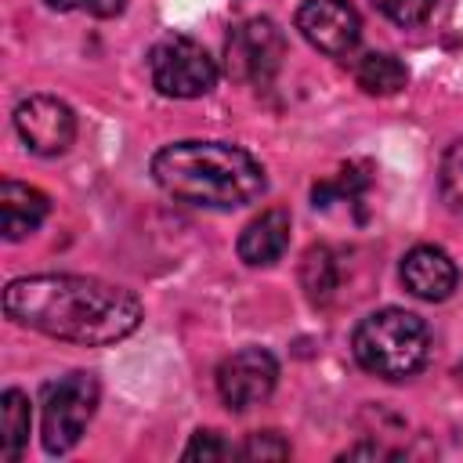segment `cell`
I'll use <instances>...</instances> for the list:
<instances>
[{"mask_svg":"<svg viewBox=\"0 0 463 463\" xmlns=\"http://www.w3.org/2000/svg\"><path fill=\"white\" fill-rule=\"evenodd\" d=\"M51 203L40 188H29L22 181H4L0 184V224H4V239L18 242L29 232H36L47 217Z\"/></svg>","mask_w":463,"mask_h":463,"instance_id":"obj_12","label":"cell"},{"mask_svg":"<svg viewBox=\"0 0 463 463\" xmlns=\"http://www.w3.org/2000/svg\"><path fill=\"white\" fill-rule=\"evenodd\" d=\"M4 311L25 329L83 347L116 344L141 322V300L130 289L87 275L14 279L4 289Z\"/></svg>","mask_w":463,"mask_h":463,"instance_id":"obj_1","label":"cell"},{"mask_svg":"<svg viewBox=\"0 0 463 463\" xmlns=\"http://www.w3.org/2000/svg\"><path fill=\"white\" fill-rule=\"evenodd\" d=\"M391 22H398V25H420V22H427L430 18V11H434V4L438 0H373Z\"/></svg>","mask_w":463,"mask_h":463,"instance_id":"obj_20","label":"cell"},{"mask_svg":"<svg viewBox=\"0 0 463 463\" xmlns=\"http://www.w3.org/2000/svg\"><path fill=\"white\" fill-rule=\"evenodd\" d=\"M181 456H184V459L213 463V459H232V456H239V449H235L232 441H224L217 430H199V434L188 441V449H184Z\"/></svg>","mask_w":463,"mask_h":463,"instance_id":"obj_18","label":"cell"},{"mask_svg":"<svg viewBox=\"0 0 463 463\" xmlns=\"http://www.w3.org/2000/svg\"><path fill=\"white\" fill-rule=\"evenodd\" d=\"M354 80H358V87H362L365 94L391 98V94H398V90L409 83V69H405L394 54H387V51H369V54L358 58Z\"/></svg>","mask_w":463,"mask_h":463,"instance_id":"obj_14","label":"cell"},{"mask_svg":"<svg viewBox=\"0 0 463 463\" xmlns=\"http://www.w3.org/2000/svg\"><path fill=\"white\" fill-rule=\"evenodd\" d=\"M18 137L40 156H61L76 137V116L65 101L51 94H29L14 109Z\"/></svg>","mask_w":463,"mask_h":463,"instance_id":"obj_9","label":"cell"},{"mask_svg":"<svg viewBox=\"0 0 463 463\" xmlns=\"http://www.w3.org/2000/svg\"><path fill=\"white\" fill-rule=\"evenodd\" d=\"M242 459H286L289 456V441L279 434V430H260V434H250L246 445L239 449Z\"/></svg>","mask_w":463,"mask_h":463,"instance_id":"obj_19","label":"cell"},{"mask_svg":"<svg viewBox=\"0 0 463 463\" xmlns=\"http://www.w3.org/2000/svg\"><path fill=\"white\" fill-rule=\"evenodd\" d=\"M152 177L166 195L210 210L246 206L268 184L264 166L228 141H174L152 156Z\"/></svg>","mask_w":463,"mask_h":463,"instance_id":"obj_2","label":"cell"},{"mask_svg":"<svg viewBox=\"0 0 463 463\" xmlns=\"http://www.w3.org/2000/svg\"><path fill=\"white\" fill-rule=\"evenodd\" d=\"M25 445H29V398L11 387L0 398V456H4V463H14Z\"/></svg>","mask_w":463,"mask_h":463,"instance_id":"obj_16","label":"cell"},{"mask_svg":"<svg viewBox=\"0 0 463 463\" xmlns=\"http://www.w3.org/2000/svg\"><path fill=\"white\" fill-rule=\"evenodd\" d=\"M297 29L329 58H347L362 40V18L347 0H304L297 7Z\"/></svg>","mask_w":463,"mask_h":463,"instance_id":"obj_8","label":"cell"},{"mask_svg":"<svg viewBox=\"0 0 463 463\" xmlns=\"http://www.w3.org/2000/svg\"><path fill=\"white\" fill-rule=\"evenodd\" d=\"M300 286L307 293L311 304H329V297L336 293L340 286V264H336V253L329 246H311L300 260Z\"/></svg>","mask_w":463,"mask_h":463,"instance_id":"obj_15","label":"cell"},{"mask_svg":"<svg viewBox=\"0 0 463 463\" xmlns=\"http://www.w3.org/2000/svg\"><path fill=\"white\" fill-rule=\"evenodd\" d=\"M289 246V213L282 206L264 210L260 217H253L242 235H239V257L250 268H268L275 264Z\"/></svg>","mask_w":463,"mask_h":463,"instance_id":"obj_11","label":"cell"},{"mask_svg":"<svg viewBox=\"0 0 463 463\" xmlns=\"http://www.w3.org/2000/svg\"><path fill=\"white\" fill-rule=\"evenodd\" d=\"M456 380H459V387H463V362L456 365Z\"/></svg>","mask_w":463,"mask_h":463,"instance_id":"obj_22","label":"cell"},{"mask_svg":"<svg viewBox=\"0 0 463 463\" xmlns=\"http://www.w3.org/2000/svg\"><path fill=\"white\" fill-rule=\"evenodd\" d=\"M351 351L365 373L380 380H409L430 358V333L420 315L402 307H383L358 322L351 336Z\"/></svg>","mask_w":463,"mask_h":463,"instance_id":"obj_3","label":"cell"},{"mask_svg":"<svg viewBox=\"0 0 463 463\" xmlns=\"http://www.w3.org/2000/svg\"><path fill=\"white\" fill-rule=\"evenodd\" d=\"M438 184H441V199L449 203V210L463 213V137L445 152Z\"/></svg>","mask_w":463,"mask_h":463,"instance_id":"obj_17","label":"cell"},{"mask_svg":"<svg viewBox=\"0 0 463 463\" xmlns=\"http://www.w3.org/2000/svg\"><path fill=\"white\" fill-rule=\"evenodd\" d=\"M152 87L166 98H203L217 83V61L192 36H166L148 54Z\"/></svg>","mask_w":463,"mask_h":463,"instance_id":"obj_5","label":"cell"},{"mask_svg":"<svg viewBox=\"0 0 463 463\" xmlns=\"http://www.w3.org/2000/svg\"><path fill=\"white\" fill-rule=\"evenodd\" d=\"M275 380H279V362L264 347H242L217 365V394L235 412H246L268 402V394L275 391Z\"/></svg>","mask_w":463,"mask_h":463,"instance_id":"obj_7","label":"cell"},{"mask_svg":"<svg viewBox=\"0 0 463 463\" xmlns=\"http://www.w3.org/2000/svg\"><path fill=\"white\" fill-rule=\"evenodd\" d=\"M286 58V36L271 18H246L224 40V69L235 83H268Z\"/></svg>","mask_w":463,"mask_h":463,"instance_id":"obj_6","label":"cell"},{"mask_svg":"<svg viewBox=\"0 0 463 463\" xmlns=\"http://www.w3.org/2000/svg\"><path fill=\"white\" fill-rule=\"evenodd\" d=\"M98 394H101V387L90 373H65L58 380L43 383V391H40V434H43V449L51 456L69 452L83 438V430L98 409Z\"/></svg>","mask_w":463,"mask_h":463,"instance_id":"obj_4","label":"cell"},{"mask_svg":"<svg viewBox=\"0 0 463 463\" xmlns=\"http://www.w3.org/2000/svg\"><path fill=\"white\" fill-rule=\"evenodd\" d=\"M369 184H373V166L369 163H347L333 177L315 181L311 203H315V210H329L333 203H362Z\"/></svg>","mask_w":463,"mask_h":463,"instance_id":"obj_13","label":"cell"},{"mask_svg":"<svg viewBox=\"0 0 463 463\" xmlns=\"http://www.w3.org/2000/svg\"><path fill=\"white\" fill-rule=\"evenodd\" d=\"M58 11H76V7H90L94 14H116L123 7V0H47Z\"/></svg>","mask_w":463,"mask_h":463,"instance_id":"obj_21","label":"cell"},{"mask_svg":"<svg viewBox=\"0 0 463 463\" xmlns=\"http://www.w3.org/2000/svg\"><path fill=\"white\" fill-rule=\"evenodd\" d=\"M402 282L420 300H445L452 297L459 271L441 246H412L402 260Z\"/></svg>","mask_w":463,"mask_h":463,"instance_id":"obj_10","label":"cell"}]
</instances>
